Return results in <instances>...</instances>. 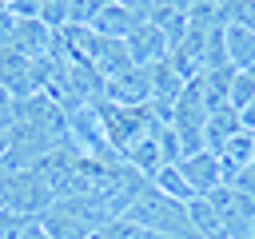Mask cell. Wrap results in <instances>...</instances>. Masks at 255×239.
Segmentation results:
<instances>
[{"instance_id": "cell-1", "label": "cell", "mask_w": 255, "mask_h": 239, "mask_svg": "<svg viewBox=\"0 0 255 239\" xmlns=\"http://www.w3.org/2000/svg\"><path fill=\"white\" fill-rule=\"evenodd\" d=\"M56 203L52 187L28 167V171H4V211H16L24 219H40Z\"/></svg>"}, {"instance_id": "cell-2", "label": "cell", "mask_w": 255, "mask_h": 239, "mask_svg": "<svg viewBox=\"0 0 255 239\" xmlns=\"http://www.w3.org/2000/svg\"><path fill=\"white\" fill-rule=\"evenodd\" d=\"M96 108V116H100V123H104V135H108V143H112V151L124 159V151L139 139V135H147V127H151V116H147V108H120V104H108V100H100V104H92Z\"/></svg>"}, {"instance_id": "cell-3", "label": "cell", "mask_w": 255, "mask_h": 239, "mask_svg": "<svg viewBox=\"0 0 255 239\" xmlns=\"http://www.w3.org/2000/svg\"><path fill=\"white\" fill-rule=\"evenodd\" d=\"M203 199L215 207L227 239H255V199H251V195H243L239 187H227V183H223V187H215V191L203 195Z\"/></svg>"}, {"instance_id": "cell-4", "label": "cell", "mask_w": 255, "mask_h": 239, "mask_svg": "<svg viewBox=\"0 0 255 239\" xmlns=\"http://www.w3.org/2000/svg\"><path fill=\"white\" fill-rule=\"evenodd\" d=\"M104 100L120 108H147L151 104V68H128L104 84Z\"/></svg>"}, {"instance_id": "cell-5", "label": "cell", "mask_w": 255, "mask_h": 239, "mask_svg": "<svg viewBox=\"0 0 255 239\" xmlns=\"http://www.w3.org/2000/svg\"><path fill=\"white\" fill-rule=\"evenodd\" d=\"M0 88H8L16 100L40 92V80H36V60L12 52V48H0Z\"/></svg>"}, {"instance_id": "cell-6", "label": "cell", "mask_w": 255, "mask_h": 239, "mask_svg": "<svg viewBox=\"0 0 255 239\" xmlns=\"http://www.w3.org/2000/svg\"><path fill=\"white\" fill-rule=\"evenodd\" d=\"M52 48H56V28H48L40 16H28V20L16 16L12 52H20V56H28V60H44Z\"/></svg>"}, {"instance_id": "cell-7", "label": "cell", "mask_w": 255, "mask_h": 239, "mask_svg": "<svg viewBox=\"0 0 255 239\" xmlns=\"http://www.w3.org/2000/svg\"><path fill=\"white\" fill-rule=\"evenodd\" d=\"M124 48H128V56H131L135 68H151V64L167 60V40L159 36V28H155L151 20H139V24L128 32Z\"/></svg>"}, {"instance_id": "cell-8", "label": "cell", "mask_w": 255, "mask_h": 239, "mask_svg": "<svg viewBox=\"0 0 255 239\" xmlns=\"http://www.w3.org/2000/svg\"><path fill=\"white\" fill-rule=\"evenodd\" d=\"M179 171H183V179H187V187L195 195H211L215 187H223V167H219L215 151H191V155H183Z\"/></svg>"}, {"instance_id": "cell-9", "label": "cell", "mask_w": 255, "mask_h": 239, "mask_svg": "<svg viewBox=\"0 0 255 239\" xmlns=\"http://www.w3.org/2000/svg\"><path fill=\"white\" fill-rule=\"evenodd\" d=\"M243 131V123H239V112L231 108V104H223V108H215V112H207V123H203V151H223V143L231 139V135H239Z\"/></svg>"}, {"instance_id": "cell-10", "label": "cell", "mask_w": 255, "mask_h": 239, "mask_svg": "<svg viewBox=\"0 0 255 239\" xmlns=\"http://www.w3.org/2000/svg\"><path fill=\"white\" fill-rule=\"evenodd\" d=\"M223 48H227V64L235 72H255V28L223 24Z\"/></svg>"}, {"instance_id": "cell-11", "label": "cell", "mask_w": 255, "mask_h": 239, "mask_svg": "<svg viewBox=\"0 0 255 239\" xmlns=\"http://www.w3.org/2000/svg\"><path fill=\"white\" fill-rule=\"evenodd\" d=\"M251 159H255V135L251 131H239V135H231L227 143H223V151H219V167H223V183H231L243 167H251Z\"/></svg>"}, {"instance_id": "cell-12", "label": "cell", "mask_w": 255, "mask_h": 239, "mask_svg": "<svg viewBox=\"0 0 255 239\" xmlns=\"http://www.w3.org/2000/svg\"><path fill=\"white\" fill-rule=\"evenodd\" d=\"M36 223L48 231V239H92V227H84L64 203H52Z\"/></svg>"}, {"instance_id": "cell-13", "label": "cell", "mask_w": 255, "mask_h": 239, "mask_svg": "<svg viewBox=\"0 0 255 239\" xmlns=\"http://www.w3.org/2000/svg\"><path fill=\"white\" fill-rule=\"evenodd\" d=\"M135 24H139V16L112 0V4L92 20V32H96V36H108V40H128V32H131Z\"/></svg>"}, {"instance_id": "cell-14", "label": "cell", "mask_w": 255, "mask_h": 239, "mask_svg": "<svg viewBox=\"0 0 255 239\" xmlns=\"http://www.w3.org/2000/svg\"><path fill=\"white\" fill-rule=\"evenodd\" d=\"M183 84H187V80L175 72V64H171V60L151 64V100L175 104V100H179V92H183Z\"/></svg>"}, {"instance_id": "cell-15", "label": "cell", "mask_w": 255, "mask_h": 239, "mask_svg": "<svg viewBox=\"0 0 255 239\" xmlns=\"http://www.w3.org/2000/svg\"><path fill=\"white\" fill-rule=\"evenodd\" d=\"M155 191H163V195H171V199H179V203H191V199H199L191 187H187V179H183V171H179V163H159L155 167V175L147 179Z\"/></svg>"}, {"instance_id": "cell-16", "label": "cell", "mask_w": 255, "mask_h": 239, "mask_svg": "<svg viewBox=\"0 0 255 239\" xmlns=\"http://www.w3.org/2000/svg\"><path fill=\"white\" fill-rule=\"evenodd\" d=\"M231 76H235V68H211V72L199 76V88H203V104H207V112H215V108L227 104Z\"/></svg>"}, {"instance_id": "cell-17", "label": "cell", "mask_w": 255, "mask_h": 239, "mask_svg": "<svg viewBox=\"0 0 255 239\" xmlns=\"http://www.w3.org/2000/svg\"><path fill=\"white\" fill-rule=\"evenodd\" d=\"M92 239H171V235H159V231H151V227H143V223H131V219H112V223H104Z\"/></svg>"}, {"instance_id": "cell-18", "label": "cell", "mask_w": 255, "mask_h": 239, "mask_svg": "<svg viewBox=\"0 0 255 239\" xmlns=\"http://www.w3.org/2000/svg\"><path fill=\"white\" fill-rule=\"evenodd\" d=\"M219 24H243V28H255V0H223V8H219Z\"/></svg>"}, {"instance_id": "cell-19", "label": "cell", "mask_w": 255, "mask_h": 239, "mask_svg": "<svg viewBox=\"0 0 255 239\" xmlns=\"http://www.w3.org/2000/svg\"><path fill=\"white\" fill-rule=\"evenodd\" d=\"M255 100V76L251 72H235L231 76V92H227V104L239 112V108H247Z\"/></svg>"}, {"instance_id": "cell-20", "label": "cell", "mask_w": 255, "mask_h": 239, "mask_svg": "<svg viewBox=\"0 0 255 239\" xmlns=\"http://www.w3.org/2000/svg\"><path fill=\"white\" fill-rule=\"evenodd\" d=\"M112 0H72L68 4V24H84V28H92V20L108 8Z\"/></svg>"}, {"instance_id": "cell-21", "label": "cell", "mask_w": 255, "mask_h": 239, "mask_svg": "<svg viewBox=\"0 0 255 239\" xmlns=\"http://www.w3.org/2000/svg\"><path fill=\"white\" fill-rule=\"evenodd\" d=\"M12 123H16V96L0 88V131H12Z\"/></svg>"}, {"instance_id": "cell-22", "label": "cell", "mask_w": 255, "mask_h": 239, "mask_svg": "<svg viewBox=\"0 0 255 239\" xmlns=\"http://www.w3.org/2000/svg\"><path fill=\"white\" fill-rule=\"evenodd\" d=\"M24 223H28L24 215H16V211H4V207H0V239H16V235L24 231Z\"/></svg>"}, {"instance_id": "cell-23", "label": "cell", "mask_w": 255, "mask_h": 239, "mask_svg": "<svg viewBox=\"0 0 255 239\" xmlns=\"http://www.w3.org/2000/svg\"><path fill=\"white\" fill-rule=\"evenodd\" d=\"M116 4H124V8H128V12H135L139 20H147V16L159 8V0H116Z\"/></svg>"}, {"instance_id": "cell-24", "label": "cell", "mask_w": 255, "mask_h": 239, "mask_svg": "<svg viewBox=\"0 0 255 239\" xmlns=\"http://www.w3.org/2000/svg\"><path fill=\"white\" fill-rule=\"evenodd\" d=\"M12 32H16V12H0V48H12Z\"/></svg>"}, {"instance_id": "cell-25", "label": "cell", "mask_w": 255, "mask_h": 239, "mask_svg": "<svg viewBox=\"0 0 255 239\" xmlns=\"http://www.w3.org/2000/svg\"><path fill=\"white\" fill-rule=\"evenodd\" d=\"M16 239H48V231H44L36 219H28V223H24V231H20Z\"/></svg>"}, {"instance_id": "cell-26", "label": "cell", "mask_w": 255, "mask_h": 239, "mask_svg": "<svg viewBox=\"0 0 255 239\" xmlns=\"http://www.w3.org/2000/svg\"><path fill=\"white\" fill-rule=\"evenodd\" d=\"M239 123H243V131H255V100L247 108H239Z\"/></svg>"}, {"instance_id": "cell-27", "label": "cell", "mask_w": 255, "mask_h": 239, "mask_svg": "<svg viewBox=\"0 0 255 239\" xmlns=\"http://www.w3.org/2000/svg\"><path fill=\"white\" fill-rule=\"evenodd\" d=\"M159 4H167V8H175V12H191V0H159Z\"/></svg>"}, {"instance_id": "cell-28", "label": "cell", "mask_w": 255, "mask_h": 239, "mask_svg": "<svg viewBox=\"0 0 255 239\" xmlns=\"http://www.w3.org/2000/svg\"><path fill=\"white\" fill-rule=\"evenodd\" d=\"M0 207H4V171H0Z\"/></svg>"}, {"instance_id": "cell-29", "label": "cell", "mask_w": 255, "mask_h": 239, "mask_svg": "<svg viewBox=\"0 0 255 239\" xmlns=\"http://www.w3.org/2000/svg\"><path fill=\"white\" fill-rule=\"evenodd\" d=\"M251 135H255V131H251Z\"/></svg>"}, {"instance_id": "cell-30", "label": "cell", "mask_w": 255, "mask_h": 239, "mask_svg": "<svg viewBox=\"0 0 255 239\" xmlns=\"http://www.w3.org/2000/svg\"><path fill=\"white\" fill-rule=\"evenodd\" d=\"M251 76H255V72H251Z\"/></svg>"}]
</instances>
